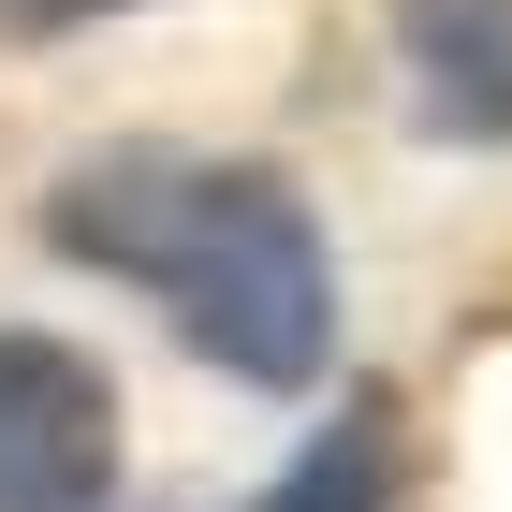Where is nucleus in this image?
Segmentation results:
<instances>
[{"instance_id":"20e7f679","label":"nucleus","mask_w":512,"mask_h":512,"mask_svg":"<svg viewBox=\"0 0 512 512\" xmlns=\"http://www.w3.org/2000/svg\"><path fill=\"white\" fill-rule=\"evenodd\" d=\"M381 498H395V439H381V395H352L249 512H381Z\"/></svg>"},{"instance_id":"f257e3e1","label":"nucleus","mask_w":512,"mask_h":512,"mask_svg":"<svg viewBox=\"0 0 512 512\" xmlns=\"http://www.w3.org/2000/svg\"><path fill=\"white\" fill-rule=\"evenodd\" d=\"M44 235H59V264L132 278V293H147L220 381H249V395H308L322 366H337V249H322L308 191H293L278 161H220V147L132 132V147L59 161Z\"/></svg>"},{"instance_id":"7ed1b4c3","label":"nucleus","mask_w":512,"mask_h":512,"mask_svg":"<svg viewBox=\"0 0 512 512\" xmlns=\"http://www.w3.org/2000/svg\"><path fill=\"white\" fill-rule=\"evenodd\" d=\"M381 30L439 147H512V0H381Z\"/></svg>"},{"instance_id":"f03ea898","label":"nucleus","mask_w":512,"mask_h":512,"mask_svg":"<svg viewBox=\"0 0 512 512\" xmlns=\"http://www.w3.org/2000/svg\"><path fill=\"white\" fill-rule=\"evenodd\" d=\"M0 512H118V381L44 322H0Z\"/></svg>"},{"instance_id":"39448f33","label":"nucleus","mask_w":512,"mask_h":512,"mask_svg":"<svg viewBox=\"0 0 512 512\" xmlns=\"http://www.w3.org/2000/svg\"><path fill=\"white\" fill-rule=\"evenodd\" d=\"M88 15H132V0H0V30H88Z\"/></svg>"}]
</instances>
